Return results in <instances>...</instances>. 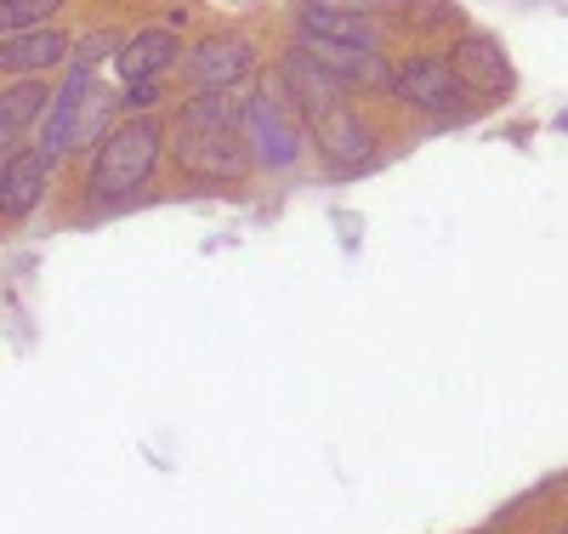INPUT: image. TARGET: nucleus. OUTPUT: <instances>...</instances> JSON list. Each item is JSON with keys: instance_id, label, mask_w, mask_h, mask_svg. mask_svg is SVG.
<instances>
[{"instance_id": "f8f14e48", "label": "nucleus", "mask_w": 568, "mask_h": 534, "mask_svg": "<svg viewBox=\"0 0 568 534\" xmlns=\"http://www.w3.org/2000/svg\"><path fill=\"white\" fill-rule=\"evenodd\" d=\"M176 52H182V40H176L171 29H136L120 52H114V74H120L125 85H142V80H154L160 69H171Z\"/></svg>"}, {"instance_id": "dca6fc26", "label": "nucleus", "mask_w": 568, "mask_h": 534, "mask_svg": "<svg viewBox=\"0 0 568 534\" xmlns=\"http://www.w3.org/2000/svg\"><path fill=\"white\" fill-rule=\"evenodd\" d=\"M307 7H324V12H364V18H369V12H382V7L398 12V0H307Z\"/></svg>"}, {"instance_id": "f257e3e1", "label": "nucleus", "mask_w": 568, "mask_h": 534, "mask_svg": "<svg viewBox=\"0 0 568 534\" xmlns=\"http://www.w3.org/2000/svg\"><path fill=\"white\" fill-rule=\"evenodd\" d=\"M160 149H165V131L149 114H131V120L109 125L103 142H98V154H91V200L114 205V200H125V193H136L142 182L154 177Z\"/></svg>"}, {"instance_id": "39448f33", "label": "nucleus", "mask_w": 568, "mask_h": 534, "mask_svg": "<svg viewBox=\"0 0 568 534\" xmlns=\"http://www.w3.org/2000/svg\"><path fill=\"white\" fill-rule=\"evenodd\" d=\"M176 160L200 177H240L251 154L240 125H176Z\"/></svg>"}, {"instance_id": "4468645a", "label": "nucleus", "mask_w": 568, "mask_h": 534, "mask_svg": "<svg viewBox=\"0 0 568 534\" xmlns=\"http://www.w3.org/2000/svg\"><path fill=\"white\" fill-rule=\"evenodd\" d=\"M296 34H307V40H329V46H364V52H375V23H369L364 12H324V7H302Z\"/></svg>"}, {"instance_id": "0eeeda50", "label": "nucleus", "mask_w": 568, "mask_h": 534, "mask_svg": "<svg viewBox=\"0 0 568 534\" xmlns=\"http://www.w3.org/2000/svg\"><path fill=\"white\" fill-rule=\"evenodd\" d=\"M85 103H91V69H80L74 63V74L63 80V91L45 103V114H40V154L45 160H58L63 149H74V137H80V125H85Z\"/></svg>"}, {"instance_id": "ddd939ff", "label": "nucleus", "mask_w": 568, "mask_h": 534, "mask_svg": "<svg viewBox=\"0 0 568 534\" xmlns=\"http://www.w3.org/2000/svg\"><path fill=\"white\" fill-rule=\"evenodd\" d=\"M63 58H69V34H58V29H23V34L0 40V69L7 74H40Z\"/></svg>"}, {"instance_id": "9d476101", "label": "nucleus", "mask_w": 568, "mask_h": 534, "mask_svg": "<svg viewBox=\"0 0 568 534\" xmlns=\"http://www.w3.org/2000/svg\"><path fill=\"white\" fill-rule=\"evenodd\" d=\"M449 69L460 74V85L471 91H489V97H506L511 91V63L500 58V46L495 40H484V34H460L455 40V58H449Z\"/></svg>"}, {"instance_id": "423d86ee", "label": "nucleus", "mask_w": 568, "mask_h": 534, "mask_svg": "<svg viewBox=\"0 0 568 534\" xmlns=\"http://www.w3.org/2000/svg\"><path fill=\"white\" fill-rule=\"evenodd\" d=\"M251 69H256V46L245 34H211L187 58V74H194L200 91H233L240 80H251Z\"/></svg>"}, {"instance_id": "f03ea898", "label": "nucleus", "mask_w": 568, "mask_h": 534, "mask_svg": "<svg viewBox=\"0 0 568 534\" xmlns=\"http://www.w3.org/2000/svg\"><path fill=\"white\" fill-rule=\"evenodd\" d=\"M393 91L404 97V103H415L426 114H449V120H460L471 109V97H466L460 74L449 69V58H409V63H398L393 69Z\"/></svg>"}, {"instance_id": "1a4fd4ad", "label": "nucleus", "mask_w": 568, "mask_h": 534, "mask_svg": "<svg viewBox=\"0 0 568 534\" xmlns=\"http://www.w3.org/2000/svg\"><path fill=\"white\" fill-rule=\"evenodd\" d=\"M45 182H52V160L40 149H18L0 165V216H34V205L45 200Z\"/></svg>"}, {"instance_id": "f3484780", "label": "nucleus", "mask_w": 568, "mask_h": 534, "mask_svg": "<svg viewBox=\"0 0 568 534\" xmlns=\"http://www.w3.org/2000/svg\"><path fill=\"white\" fill-rule=\"evenodd\" d=\"M154 91H160L154 80H142V85H125V91H120V103H125V109H149V103H154Z\"/></svg>"}, {"instance_id": "20e7f679", "label": "nucleus", "mask_w": 568, "mask_h": 534, "mask_svg": "<svg viewBox=\"0 0 568 534\" xmlns=\"http://www.w3.org/2000/svg\"><path fill=\"white\" fill-rule=\"evenodd\" d=\"M240 120H245V142H251V154L262 160V171H284L302 154V131L291 125V114H284L278 91H256Z\"/></svg>"}, {"instance_id": "9b49d317", "label": "nucleus", "mask_w": 568, "mask_h": 534, "mask_svg": "<svg viewBox=\"0 0 568 534\" xmlns=\"http://www.w3.org/2000/svg\"><path fill=\"white\" fill-rule=\"evenodd\" d=\"M45 103H52V91H45V80H12L7 91H0V165H7L18 154V142L29 125H40Z\"/></svg>"}, {"instance_id": "7ed1b4c3", "label": "nucleus", "mask_w": 568, "mask_h": 534, "mask_svg": "<svg viewBox=\"0 0 568 534\" xmlns=\"http://www.w3.org/2000/svg\"><path fill=\"white\" fill-rule=\"evenodd\" d=\"M307 125H313L318 154H324L329 165H336V171H358V165H369V160H375V131H369V120H364V114H353L347 97H342V103L313 109V114H307Z\"/></svg>"}, {"instance_id": "6e6552de", "label": "nucleus", "mask_w": 568, "mask_h": 534, "mask_svg": "<svg viewBox=\"0 0 568 534\" xmlns=\"http://www.w3.org/2000/svg\"><path fill=\"white\" fill-rule=\"evenodd\" d=\"M296 52H302L307 63H318L329 80H342L347 91H353V85H393V69L375 58V52H364V46H329V40L296 34Z\"/></svg>"}, {"instance_id": "a211bd4d", "label": "nucleus", "mask_w": 568, "mask_h": 534, "mask_svg": "<svg viewBox=\"0 0 568 534\" xmlns=\"http://www.w3.org/2000/svg\"><path fill=\"white\" fill-rule=\"evenodd\" d=\"M109 46H114V34H91V40H85V52H80V69H91V63L109 52Z\"/></svg>"}, {"instance_id": "2eb2a0df", "label": "nucleus", "mask_w": 568, "mask_h": 534, "mask_svg": "<svg viewBox=\"0 0 568 534\" xmlns=\"http://www.w3.org/2000/svg\"><path fill=\"white\" fill-rule=\"evenodd\" d=\"M63 12V0H0V34H23L45 29V18Z\"/></svg>"}]
</instances>
